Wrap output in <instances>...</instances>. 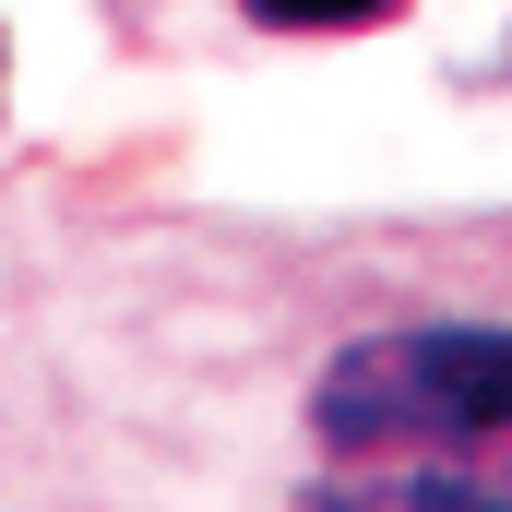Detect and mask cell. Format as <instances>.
<instances>
[{
    "label": "cell",
    "mask_w": 512,
    "mask_h": 512,
    "mask_svg": "<svg viewBox=\"0 0 512 512\" xmlns=\"http://www.w3.org/2000/svg\"><path fill=\"white\" fill-rule=\"evenodd\" d=\"M274 512H512V215L370 227L310 274Z\"/></svg>",
    "instance_id": "6da1fadb"
},
{
    "label": "cell",
    "mask_w": 512,
    "mask_h": 512,
    "mask_svg": "<svg viewBox=\"0 0 512 512\" xmlns=\"http://www.w3.org/2000/svg\"><path fill=\"white\" fill-rule=\"evenodd\" d=\"M239 12L274 36H358V24H393L405 0H239Z\"/></svg>",
    "instance_id": "7a4b0ae2"
}]
</instances>
